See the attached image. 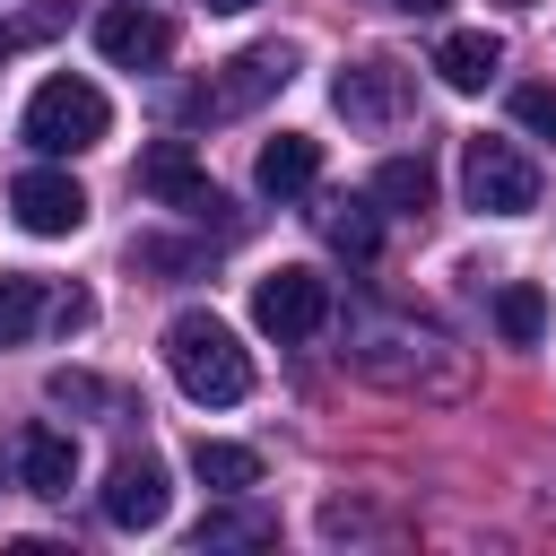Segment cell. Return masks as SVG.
<instances>
[{"label": "cell", "mask_w": 556, "mask_h": 556, "mask_svg": "<svg viewBox=\"0 0 556 556\" xmlns=\"http://www.w3.org/2000/svg\"><path fill=\"white\" fill-rule=\"evenodd\" d=\"M191 478H200L208 495H252V486H261V452L200 434V443H191Z\"/></svg>", "instance_id": "5bb4252c"}, {"label": "cell", "mask_w": 556, "mask_h": 556, "mask_svg": "<svg viewBox=\"0 0 556 556\" xmlns=\"http://www.w3.org/2000/svg\"><path fill=\"white\" fill-rule=\"evenodd\" d=\"M139 191H148V200H165V208H182V217H208V208H226V200H217V182L191 165V148H182V139H156V148H139Z\"/></svg>", "instance_id": "8992f818"}, {"label": "cell", "mask_w": 556, "mask_h": 556, "mask_svg": "<svg viewBox=\"0 0 556 556\" xmlns=\"http://www.w3.org/2000/svg\"><path fill=\"white\" fill-rule=\"evenodd\" d=\"M9 43H17V26H0V61H9Z\"/></svg>", "instance_id": "603a6c76"}, {"label": "cell", "mask_w": 556, "mask_h": 556, "mask_svg": "<svg viewBox=\"0 0 556 556\" xmlns=\"http://www.w3.org/2000/svg\"><path fill=\"white\" fill-rule=\"evenodd\" d=\"M165 365H174L182 400H200V408H235L252 391V356L217 313H174L165 321Z\"/></svg>", "instance_id": "6da1fadb"}, {"label": "cell", "mask_w": 556, "mask_h": 556, "mask_svg": "<svg viewBox=\"0 0 556 556\" xmlns=\"http://www.w3.org/2000/svg\"><path fill=\"white\" fill-rule=\"evenodd\" d=\"M513 122L539 130V139H556V87H513Z\"/></svg>", "instance_id": "ffe728a7"}, {"label": "cell", "mask_w": 556, "mask_h": 556, "mask_svg": "<svg viewBox=\"0 0 556 556\" xmlns=\"http://www.w3.org/2000/svg\"><path fill=\"white\" fill-rule=\"evenodd\" d=\"M17 478H26V495H70V478H78V443H70L61 426H35V434L17 443Z\"/></svg>", "instance_id": "4fadbf2b"}, {"label": "cell", "mask_w": 556, "mask_h": 556, "mask_svg": "<svg viewBox=\"0 0 556 556\" xmlns=\"http://www.w3.org/2000/svg\"><path fill=\"white\" fill-rule=\"evenodd\" d=\"M35 321H52V295H43V278H0V348L35 339Z\"/></svg>", "instance_id": "ac0fdd59"}, {"label": "cell", "mask_w": 556, "mask_h": 556, "mask_svg": "<svg viewBox=\"0 0 556 556\" xmlns=\"http://www.w3.org/2000/svg\"><path fill=\"white\" fill-rule=\"evenodd\" d=\"M330 104H339L356 130H382V122H400V78H391V61H348V70L330 78Z\"/></svg>", "instance_id": "30bf717a"}, {"label": "cell", "mask_w": 556, "mask_h": 556, "mask_svg": "<svg viewBox=\"0 0 556 556\" xmlns=\"http://www.w3.org/2000/svg\"><path fill=\"white\" fill-rule=\"evenodd\" d=\"M252 182H261L269 200H295V191H313V182H321V139H304V130H278V139L261 148Z\"/></svg>", "instance_id": "8fae6325"}, {"label": "cell", "mask_w": 556, "mask_h": 556, "mask_svg": "<svg viewBox=\"0 0 556 556\" xmlns=\"http://www.w3.org/2000/svg\"><path fill=\"white\" fill-rule=\"evenodd\" d=\"M287 78H295V52H287V43H252V52H235V61H226V78L191 87L174 113H182V122H226V113H252L261 96H278Z\"/></svg>", "instance_id": "3957f363"}, {"label": "cell", "mask_w": 556, "mask_h": 556, "mask_svg": "<svg viewBox=\"0 0 556 556\" xmlns=\"http://www.w3.org/2000/svg\"><path fill=\"white\" fill-rule=\"evenodd\" d=\"M460 191L478 217H530L539 208V165L513 139H469L460 148Z\"/></svg>", "instance_id": "277c9868"}, {"label": "cell", "mask_w": 556, "mask_h": 556, "mask_svg": "<svg viewBox=\"0 0 556 556\" xmlns=\"http://www.w3.org/2000/svg\"><path fill=\"white\" fill-rule=\"evenodd\" d=\"M70 26V0H35L26 17H17V43H43V35H61Z\"/></svg>", "instance_id": "44dd1931"}, {"label": "cell", "mask_w": 556, "mask_h": 556, "mask_svg": "<svg viewBox=\"0 0 556 556\" xmlns=\"http://www.w3.org/2000/svg\"><path fill=\"white\" fill-rule=\"evenodd\" d=\"M269 539H278V521L269 513H235V504L200 513V530H191V547H269Z\"/></svg>", "instance_id": "e0dca14e"}, {"label": "cell", "mask_w": 556, "mask_h": 556, "mask_svg": "<svg viewBox=\"0 0 556 556\" xmlns=\"http://www.w3.org/2000/svg\"><path fill=\"white\" fill-rule=\"evenodd\" d=\"M17 130H26L43 156H78V148H96V139L113 130V104H104L87 78L61 70V78H43V87L26 96V122H17Z\"/></svg>", "instance_id": "7a4b0ae2"}, {"label": "cell", "mask_w": 556, "mask_h": 556, "mask_svg": "<svg viewBox=\"0 0 556 556\" xmlns=\"http://www.w3.org/2000/svg\"><path fill=\"white\" fill-rule=\"evenodd\" d=\"M513 9H530V0H513Z\"/></svg>", "instance_id": "d4e9b609"}, {"label": "cell", "mask_w": 556, "mask_h": 556, "mask_svg": "<svg viewBox=\"0 0 556 556\" xmlns=\"http://www.w3.org/2000/svg\"><path fill=\"white\" fill-rule=\"evenodd\" d=\"M374 200H382V208H400V217L434 208V165H426V156H391V165L374 174Z\"/></svg>", "instance_id": "9a60e30c"}, {"label": "cell", "mask_w": 556, "mask_h": 556, "mask_svg": "<svg viewBox=\"0 0 556 556\" xmlns=\"http://www.w3.org/2000/svg\"><path fill=\"white\" fill-rule=\"evenodd\" d=\"M382 9H408V17H434L443 0H382Z\"/></svg>", "instance_id": "7402d4cb"}, {"label": "cell", "mask_w": 556, "mask_h": 556, "mask_svg": "<svg viewBox=\"0 0 556 556\" xmlns=\"http://www.w3.org/2000/svg\"><path fill=\"white\" fill-rule=\"evenodd\" d=\"M495 330H504L513 348H539V330H547V295H539V287H504V295H495Z\"/></svg>", "instance_id": "d6986e66"}, {"label": "cell", "mask_w": 556, "mask_h": 556, "mask_svg": "<svg viewBox=\"0 0 556 556\" xmlns=\"http://www.w3.org/2000/svg\"><path fill=\"white\" fill-rule=\"evenodd\" d=\"M252 321H261L278 348H287V339H313V330L330 321V278H321V269H295V261L269 269V278L252 287Z\"/></svg>", "instance_id": "5b68a950"}, {"label": "cell", "mask_w": 556, "mask_h": 556, "mask_svg": "<svg viewBox=\"0 0 556 556\" xmlns=\"http://www.w3.org/2000/svg\"><path fill=\"white\" fill-rule=\"evenodd\" d=\"M104 521H113V530H156V521H165V469H156L148 452H122V460L104 469Z\"/></svg>", "instance_id": "9c48e42d"}, {"label": "cell", "mask_w": 556, "mask_h": 556, "mask_svg": "<svg viewBox=\"0 0 556 556\" xmlns=\"http://www.w3.org/2000/svg\"><path fill=\"white\" fill-rule=\"evenodd\" d=\"M208 9H226V17H235V9H252V0H208Z\"/></svg>", "instance_id": "cb8c5ba5"}, {"label": "cell", "mask_w": 556, "mask_h": 556, "mask_svg": "<svg viewBox=\"0 0 556 556\" xmlns=\"http://www.w3.org/2000/svg\"><path fill=\"white\" fill-rule=\"evenodd\" d=\"M96 52H104L113 70H156V61L174 52V26H165L156 9H139V0H122V9L96 17Z\"/></svg>", "instance_id": "ba28073f"}, {"label": "cell", "mask_w": 556, "mask_h": 556, "mask_svg": "<svg viewBox=\"0 0 556 556\" xmlns=\"http://www.w3.org/2000/svg\"><path fill=\"white\" fill-rule=\"evenodd\" d=\"M321 235H330V252H348V261H374V243H382V226H374V200H330V208H321Z\"/></svg>", "instance_id": "2e32d148"}, {"label": "cell", "mask_w": 556, "mask_h": 556, "mask_svg": "<svg viewBox=\"0 0 556 556\" xmlns=\"http://www.w3.org/2000/svg\"><path fill=\"white\" fill-rule=\"evenodd\" d=\"M9 208H17L26 235H78V226H87V191H78L70 174H52V165L17 174V182H9Z\"/></svg>", "instance_id": "52a82bcc"}, {"label": "cell", "mask_w": 556, "mask_h": 556, "mask_svg": "<svg viewBox=\"0 0 556 556\" xmlns=\"http://www.w3.org/2000/svg\"><path fill=\"white\" fill-rule=\"evenodd\" d=\"M434 70H443V87H452V96H478V87L504 70V43H495L486 26H460V35H443V43H434Z\"/></svg>", "instance_id": "7c38bea8"}]
</instances>
